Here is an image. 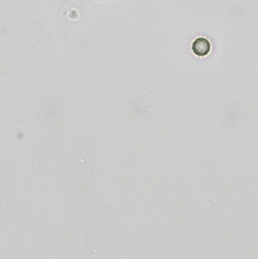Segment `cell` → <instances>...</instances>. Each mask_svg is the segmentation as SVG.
I'll return each mask as SVG.
<instances>
[{
	"label": "cell",
	"mask_w": 258,
	"mask_h": 259,
	"mask_svg": "<svg viewBox=\"0 0 258 259\" xmlns=\"http://www.w3.org/2000/svg\"><path fill=\"white\" fill-rule=\"evenodd\" d=\"M211 46L208 39L200 37L194 40L192 45V51L198 57H206L210 52Z\"/></svg>",
	"instance_id": "cell-1"
}]
</instances>
